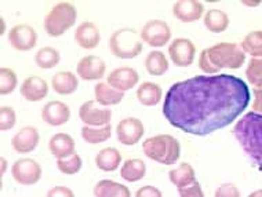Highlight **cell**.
I'll list each match as a JSON object with an SVG mask.
<instances>
[{
  "mask_svg": "<svg viewBox=\"0 0 262 197\" xmlns=\"http://www.w3.org/2000/svg\"><path fill=\"white\" fill-rule=\"evenodd\" d=\"M250 89L233 75L194 76L172 84L163 102L166 120L186 134H212L231 125L250 105Z\"/></svg>",
  "mask_w": 262,
  "mask_h": 197,
  "instance_id": "6da1fadb",
  "label": "cell"
},
{
  "mask_svg": "<svg viewBox=\"0 0 262 197\" xmlns=\"http://www.w3.org/2000/svg\"><path fill=\"white\" fill-rule=\"evenodd\" d=\"M233 135L254 166L262 171V115L247 112L233 127Z\"/></svg>",
  "mask_w": 262,
  "mask_h": 197,
  "instance_id": "7a4b0ae2",
  "label": "cell"
},
{
  "mask_svg": "<svg viewBox=\"0 0 262 197\" xmlns=\"http://www.w3.org/2000/svg\"><path fill=\"white\" fill-rule=\"evenodd\" d=\"M246 61V53L236 43H218L202 50L199 68L207 75H215L221 69H239Z\"/></svg>",
  "mask_w": 262,
  "mask_h": 197,
  "instance_id": "3957f363",
  "label": "cell"
},
{
  "mask_svg": "<svg viewBox=\"0 0 262 197\" xmlns=\"http://www.w3.org/2000/svg\"><path fill=\"white\" fill-rule=\"evenodd\" d=\"M142 152L150 160L163 166H171L181 156L180 141L170 134H158L142 142Z\"/></svg>",
  "mask_w": 262,
  "mask_h": 197,
  "instance_id": "277c9868",
  "label": "cell"
},
{
  "mask_svg": "<svg viewBox=\"0 0 262 197\" xmlns=\"http://www.w3.org/2000/svg\"><path fill=\"white\" fill-rule=\"evenodd\" d=\"M144 49L141 35L131 28L115 31L109 37V50L113 57L120 59H133L138 57Z\"/></svg>",
  "mask_w": 262,
  "mask_h": 197,
  "instance_id": "5b68a950",
  "label": "cell"
},
{
  "mask_svg": "<svg viewBox=\"0 0 262 197\" xmlns=\"http://www.w3.org/2000/svg\"><path fill=\"white\" fill-rule=\"evenodd\" d=\"M76 7L69 2H59L45 17V31L51 37H59L75 25Z\"/></svg>",
  "mask_w": 262,
  "mask_h": 197,
  "instance_id": "8992f818",
  "label": "cell"
},
{
  "mask_svg": "<svg viewBox=\"0 0 262 197\" xmlns=\"http://www.w3.org/2000/svg\"><path fill=\"white\" fill-rule=\"evenodd\" d=\"M41 166L35 159L24 157L19 159L11 167V175L15 182L24 186L36 185L41 179Z\"/></svg>",
  "mask_w": 262,
  "mask_h": 197,
  "instance_id": "52a82bcc",
  "label": "cell"
},
{
  "mask_svg": "<svg viewBox=\"0 0 262 197\" xmlns=\"http://www.w3.org/2000/svg\"><path fill=\"white\" fill-rule=\"evenodd\" d=\"M141 39L152 47H163L171 40L170 25L160 19H152L141 29Z\"/></svg>",
  "mask_w": 262,
  "mask_h": 197,
  "instance_id": "ba28073f",
  "label": "cell"
},
{
  "mask_svg": "<svg viewBox=\"0 0 262 197\" xmlns=\"http://www.w3.org/2000/svg\"><path fill=\"white\" fill-rule=\"evenodd\" d=\"M79 117L89 127H104L111 123L112 111L98 105L95 101H87L79 109Z\"/></svg>",
  "mask_w": 262,
  "mask_h": 197,
  "instance_id": "9c48e42d",
  "label": "cell"
},
{
  "mask_svg": "<svg viewBox=\"0 0 262 197\" xmlns=\"http://www.w3.org/2000/svg\"><path fill=\"white\" fill-rule=\"evenodd\" d=\"M168 55L176 67L188 68L194 61L196 46L189 39L177 37L171 41V45L168 46Z\"/></svg>",
  "mask_w": 262,
  "mask_h": 197,
  "instance_id": "30bf717a",
  "label": "cell"
},
{
  "mask_svg": "<svg viewBox=\"0 0 262 197\" xmlns=\"http://www.w3.org/2000/svg\"><path fill=\"white\" fill-rule=\"evenodd\" d=\"M116 134H118V141L124 146L137 145L145 134L144 123L137 117L122 119L116 127Z\"/></svg>",
  "mask_w": 262,
  "mask_h": 197,
  "instance_id": "8fae6325",
  "label": "cell"
},
{
  "mask_svg": "<svg viewBox=\"0 0 262 197\" xmlns=\"http://www.w3.org/2000/svg\"><path fill=\"white\" fill-rule=\"evenodd\" d=\"M9 41L17 51H29L37 43V33L29 24H17L9 32Z\"/></svg>",
  "mask_w": 262,
  "mask_h": 197,
  "instance_id": "7c38bea8",
  "label": "cell"
},
{
  "mask_svg": "<svg viewBox=\"0 0 262 197\" xmlns=\"http://www.w3.org/2000/svg\"><path fill=\"white\" fill-rule=\"evenodd\" d=\"M140 81V75L134 68L120 67L113 69L106 77V83L118 91H127L134 89Z\"/></svg>",
  "mask_w": 262,
  "mask_h": 197,
  "instance_id": "4fadbf2b",
  "label": "cell"
},
{
  "mask_svg": "<svg viewBox=\"0 0 262 197\" xmlns=\"http://www.w3.org/2000/svg\"><path fill=\"white\" fill-rule=\"evenodd\" d=\"M76 72L83 80H101L105 76L106 63L98 55H86L77 63Z\"/></svg>",
  "mask_w": 262,
  "mask_h": 197,
  "instance_id": "5bb4252c",
  "label": "cell"
},
{
  "mask_svg": "<svg viewBox=\"0 0 262 197\" xmlns=\"http://www.w3.org/2000/svg\"><path fill=\"white\" fill-rule=\"evenodd\" d=\"M71 117V109L62 101H50L43 106L41 119L51 127H61L67 124Z\"/></svg>",
  "mask_w": 262,
  "mask_h": 197,
  "instance_id": "9a60e30c",
  "label": "cell"
},
{
  "mask_svg": "<svg viewBox=\"0 0 262 197\" xmlns=\"http://www.w3.org/2000/svg\"><path fill=\"white\" fill-rule=\"evenodd\" d=\"M39 141H40L39 131L32 125H27L14 135L13 139H11V146L15 152L24 155V153L33 152L37 148Z\"/></svg>",
  "mask_w": 262,
  "mask_h": 197,
  "instance_id": "2e32d148",
  "label": "cell"
},
{
  "mask_svg": "<svg viewBox=\"0 0 262 197\" xmlns=\"http://www.w3.org/2000/svg\"><path fill=\"white\" fill-rule=\"evenodd\" d=\"M204 7L198 0H178L172 7L174 17L181 23H196L203 17Z\"/></svg>",
  "mask_w": 262,
  "mask_h": 197,
  "instance_id": "e0dca14e",
  "label": "cell"
},
{
  "mask_svg": "<svg viewBox=\"0 0 262 197\" xmlns=\"http://www.w3.org/2000/svg\"><path fill=\"white\" fill-rule=\"evenodd\" d=\"M19 93L25 101L39 102L49 94V84L43 77L29 76L23 81V84L19 87Z\"/></svg>",
  "mask_w": 262,
  "mask_h": 197,
  "instance_id": "ac0fdd59",
  "label": "cell"
},
{
  "mask_svg": "<svg viewBox=\"0 0 262 197\" xmlns=\"http://www.w3.org/2000/svg\"><path fill=\"white\" fill-rule=\"evenodd\" d=\"M75 41L84 50H93L100 45L101 32L98 27L91 21H84L76 28Z\"/></svg>",
  "mask_w": 262,
  "mask_h": 197,
  "instance_id": "d6986e66",
  "label": "cell"
},
{
  "mask_svg": "<svg viewBox=\"0 0 262 197\" xmlns=\"http://www.w3.org/2000/svg\"><path fill=\"white\" fill-rule=\"evenodd\" d=\"M76 143L73 138L67 133H58L51 137L49 141V150L57 160L59 159H67V157L75 155Z\"/></svg>",
  "mask_w": 262,
  "mask_h": 197,
  "instance_id": "ffe728a7",
  "label": "cell"
},
{
  "mask_svg": "<svg viewBox=\"0 0 262 197\" xmlns=\"http://www.w3.org/2000/svg\"><path fill=\"white\" fill-rule=\"evenodd\" d=\"M51 87L59 95H71L79 87V79L69 71H59L51 79Z\"/></svg>",
  "mask_w": 262,
  "mask_h": 197,
  "instance_id": "44dd1931",
  "label": "cell"
},
{
  "mask_svg": "<svg viewBox=\"0 0 262 197\" xmlns=\"http://www.w3.org/2000/svg\"><path fill=\"white\" fill-rule=\"evenodd\" d=\"M94 95L95 102L104 107L119 105L123 101V98H124V93L115 90L108 83H98V84H95Z\"/></svg>",
  "mask_w": 262,
  "mask_h": 197,
  "instance_id": "7402d4cb",
  "label": "cell"
},
{
  "mask_svg": "<svg viewBox=\"0 0 262 197\" xmlns=\"http://www.w3.org/2000/svg\"><path fill=\"white\" fill-rule=\"evenodd\" d=\"M95 197H131L130 189L112 179H101L93 190Z\"/></svg>",
  "mask_w": 262,
  "mask_h": 197,
  "instance_id": "603a6c76",
  "label": "cell"
},
{
  "mask_svg": "<svg viewBox=\"0 0 262 197\" xmlns=\"http://www.w3.org/2000/svg\"><path fill=\"white\" fill-rule=\"evenodd\" d=\"M136 97L141 105L146 107H154L162 101V87L152 81H145L137 89Z\"/></svg>",
  "mask_w": 262,
  "mask_h": 197,
  "instance_id": "cb8c5ba5",
  "label": "cell"
},
{
  "mask_svg": "<svg viewBox=\"0 0 262 197\" xmlns=\"http://www.w3.org/2000/svg\"><path fill=\"white\" fill-rule=\"evenodd\" d=\"M168 178L172 182V185H176L178 189L188 188L190 185H193L194 182H198L194 168L190 166L189 163H181L178 167L172 168L168 172Z\"/></svg>",
  "mask_w": 262,
  "mask_h": 197,
  "instance_id": "d4e9b609",
  "label": "cell"
},
{
  "mask_svg": "<svg viewBox=\"0 0 262 197\" xmlns=\"http://www.w3.org/2000/svg\"><path fill=\"white\" fill-rule=\"evenodd\" d=\"M122 163V155L118 149L105 148L97 153L95 156V166L105 172H113L118 170Z\"/></svg>",
  "mask_w": 262,
  "mask_h": 197,
  "instance_id": "484cf974",
  "label": "cell"
},
{
  "mask_svg": "<svg viewBox=\"0 0 262 197\" xmlns=\"http://www.w3.org/2000/svg\"><path fill=\"white\" fill-rule=\"evenodd\" d=\"M204 27L211 33H222L229 27V17L225 11L218 9L208 10L204 15Z\"/></svg>",
  "mask_w": 262,
  "mask_h": 197,
  "instance_id": "4316f807",
  "label": "cell"
},
{
  "mask_svg": "<svg viewBox=\"0 0 262 197\" xmlns=\"http://www.w3.org/2000/svg\"><path fill=\"white\" fill-rule=\"evenodd\" d=\"M146 174V166L141 159H128L122 166L120 177L127 182H138Z\"/></svg>",
  "mask_w": 262,
  "mask_h": 197,
  "instance_id": "83f0119b",
  "label": "cell"
},
{
  "mask_svg": "<svg viewBox=\"0 0 262 197\" xmlns=\"http://www.w3.org/2000/svg\"><path fill=\"white\" fill-rule=\"evenodd\" d=\"M145 69L152 76H162L168 71V61L162 51H150L145 58Z\"/></svg>",
  "mask_w": 262,
  "mask_h": 197,
  "instance_id": "f1b7e54d",
  "label": "cell"
},
{
  "mask_svg": "<svg viewBox=\"0 0 262 197\" xmlns=\"http://www.w3.org/2000/svg\"><path fill=\"white\" fill-rule=\"evenodd\" d=\"M81 138L90 145H98L108 141L112 135V125H104V127H89L84 125L81 128Z\"/></svg>",
  "mask_w": 262,
  "mask_h": 197,
  "instance_id": "f546056e",
  "label": "cell"
},
{
  "mask_svg": "<svg viewBox=\"0 0 262 197\" xmlns=\"http://www.w3.org/2000/svg\"><path fill=\"white\" fill-rule=\"evenodd\" d=\"M35 62L41 69H51V68L57 67L61 62V54L54 47L46 46V47H41L36 53Z\"/></svg>",
  "mask_w": 262,
  "mask_h": 197,
  "instance_id": "4dcf8cb0",
  "label": "cell"
},
{
  "mask_svg": "<svg viewBox=\"0 0 262 197\" xmlns=\"http://www.w3.org/2000/svg\"><path fill=\"white\" fill-rule=\"evenodd\" d=\"M246 54H250L253 58L262 57V31H253L244 36L240 45Z\"/></svg>",
  "mask_w": 262,
  "mask_h": 197,
  "instance_id": "1f68e13d",
  "label": "cell"
},
{
  "mask_svg": "<svg viewBox=\"0 0 262 197\" xmlns=\"http://www.w3.org/2000/svg\"><path fill=\"white\" fill-rule=\"evenodd\" d=\"M18 85L17 73L11 68H0V94L9 95Z\"/></svg>",
  "mask_w": 262,
  "mask_h": 197,
  "instance_id": "d6a6232c",
  "label": "cell"
},
{
  "mask_svg": "<svg viewBox=\"0 0 262 197\" xmlns=\"http://www.w3.org/2000/svg\"><path fill=\"white\" fill-rule=\"evenodd\" d=\"M246 77L254 89H262V57L250 59L246 68Z\"/></svg>",
  "mask_w": 262,
  "mask_h": 197,
  "instance_id": "836d02e7",
  "label": "cell"
},
{
  "mask_svg": "<svg viewBox=\"0 0 262 197\" xmlns=\"http://www.w3.org/2000/svg\"><path fill=\"white\" fill-rule=\"evenodd\" d=\"M81 166H83V161H81V157L77 153L67 157V159L57 160V168L65 175L77 174L81 170Z\"/></svg>",
  "mask_w": 262,
  "mask_h": 197,
  "instance_id": "e575fe53",
  "label": "cell"
},
{
  "mask_svg": "<svg viewBox=\"0 0 262 197\" xmlns=\"http://www.w3.org/2000/svg\"><path fill=\"white\" fill-rule=\"evenodd\" d=\"M17 123V113L11 106L0 107V131H9Z\"/></svg>",
  "mask_w": 262,
  "mask_h": 197,
  "instance_id": "d590c367",
  "label": "cell"
},
{
  "mask_svg": "<svg viewBox=\"0 0 262 197\" xmlns=\"http://www.w3.org/2000/svg\"><path fill=\"white\" fill-rule=\"evenodd\" d=\"M214 197H240V190L233 184H222L215 190V196Z\"/></svg>",
  "mask_w": 262,
  "mask_h": 197,
  "instance_id": "8d00e7d4",
  "label": "cell"
},
{
  "mask_svg": "<svg viewBox=\"0 0 262 197\" xmlns=\"http://www.w3.org/2000/svg\"><path fill=\"white\" fill-rule=\"evenodd\" d=\"M178 193H180V197H204L199 182H194L193 185H190L188 188L178 189Z\"/></svg>",
  "mask_w": 262,
  "mask_h": 197,
  "instance_id": "74e56055",
  "label": "cell"
},
{
  "mask_svg": "<svg viewBox=\"0 0 262 197\" xmlns=\"http://www.w3.org/2000/svg\"><path fill=\"white\" fill-rule=\"evenodd\" d=\"M46 197H75V193L67 186H54L47 192Z\"/></svg>",
  "mask_w": 262,
  "mask_h": 197,
  "instance_id": "f35d334b",
  "label": "cell"
},
{
  "mask_svg": "<svg viewBox=\"0 0 262 197\" xmlns=\"http://www.w3.org/2000/svg\"><path fill=\"white\" fill-rule=\"evenodd\" d=\"M136 197H163L162 192L155 186H142L136 192Z\"/></svg>",
  "mask_w": 262,
  "mask_h": 197,
  "instance_id": "ab89813d",
  "label": "cell"
},
{
  "mask_svg": "<svg viewBox=\"0 0 262 197\" xmlns=\"http://www.w3.org/2000/svg\"><path fill=\"white\" fill-rule=\"evenodd\" d=\"M253 95H254V101L253 103H251L253 112L261 113L262 115V89H254Z\"/></svg>",
  "mask_w": 262,
  "mask_h": 197,
  "instance_id": "60d3db41",
  "label": "cell"
},
{
  "mask_svg": "<svg viewBox=\"0 0 262 197\" xmlns=\"http://www.w3.org/2000/svg\"><path fill=\"white\" fill-rule=\"evenodd\" d=\"M242 3L246 6H250V7H255V6L261 5V2H259V0H257V2H246V0H243Z\"/></svg>",
  "mask_w": 262,
  "mask_h": 197,
  "instance_id": "b9f144b4",
  "label": "cell"
},
{
  "mask_svg": "<svg viewBox=\"0 0 262 197\" xmlns=\"http://www.w3.org/2000/svg\"><path fill=\"white\" fill-rule=\"evenodd\" d=\"M249 197H262V189H258V190L253 192Z\"/></svg>",
  "mask_w": 262,
  "mask_h": 197,
  "instance_id": "7bdbcfd3",
  "label": "cell"
}]
</instances>
